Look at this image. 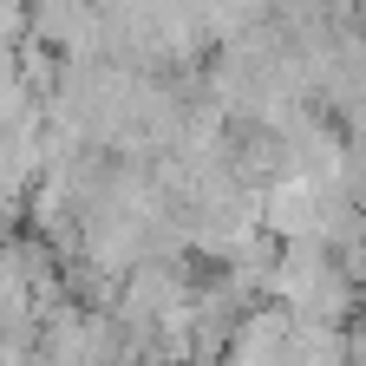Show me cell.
<instances>
[{"label": "cell", "instance_id": "6da1fadb", "mask_svg": "<svg viewBox=\"0 0 366 366\" xmlns=\"http://www.w3.org/2000/svg\"><path fill=\"white\" fill-rule=\"evenodd\" d=\"M262 301L288 307L295 320H327V327H347L353 307H360V288H353V274L340 268L334 249H320V242H282V249H274V262H268Z\"/></svg>", "mask_w": 366, "mask_h": 366}, {"label": "cell", "instance_id": "7a4b0ae2", "mask_svg": "<svg viewBox=\"0 0 366 366\" xmlns=\"http://www.w3.org/2000/svg\"><path fill=\"white\" fill-rule=\"evenodd\" d=\"M222 366H295V314L274 301H255L229 334Z\"/></svg>", "mask_w": 366, "mask_h": 366}]
</instances>
